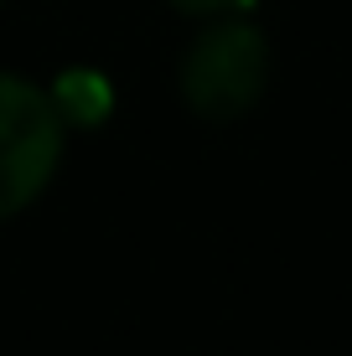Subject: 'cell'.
I'll use <instances>...</instances> for the list:
<instances>
[{"mask_svg":"<svg viewBox=\"0 0 352 356\" xmlns=\"http://www.w3.org/2000/svg\"><path fill=\"white\" fill-rule=\"evenodd\" d=\"M0 6H6V0H0Z\"/></svg>","mask_w":352,"mask_h":356,"instance_id":"obj_4","label":"cell"},{"mask_svg":"<svg viewBox=\"0 0 352 356\" xmlns=\"http://www.w3.org/2000/svg\"><path fill=\"white\" fill-rule=\"evenodd\" d=\"M181 16H234V10H249L254 0H166Z\"/></svg>","mask_w":352,"mask_h":356,"instance_id":"obj_3","label":"cell"},{"mask_svg":"<svg viewBox=\"0 0 352 356\" xmlns=\"http://www.w3.org/2000/svg\"><path fill=\"white\" fill-rule=\"evenodd\" d=\"M181 104L197 119H244L270 88V36L249 16H213V26L187 47L176 72Z\"/></svg>","mask_w":352,"mask_h":356,"instance_id":"obj_1","label":"cell"},{"mask_svg":"<svg viewBox=\"0 0 352 356\" xmlns=\"http://www.w3.org/2000/svg\"><path fill=\"white\" fill-rule=\"evenodd\" d=\"M68 150V114L42 83L0 67V222L42 202Z\"/></svg>","mask_w":352,"mask_h":356,"instance_id":"obj_2","label":"cell"}]
</instances>
